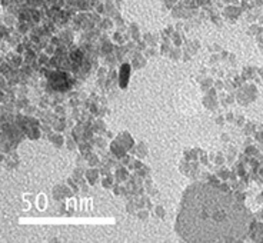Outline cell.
<instances>
[{
	"instance_id": "1",
	"label": "cell",
	"mask_w": 263,
	"mask_h": 243,
	"mask_svg": "<svg viewBox=\"0 0 263 243\" xmlns=\"http://www.w3.org/2000/svg\"><path fill=\"white\" fill-rule=\"evenodd\" d=\"M176 229L188 242H235L246 232V212L217 187L197 183L184 193Z\"/></svg>"
}]
</instances>
